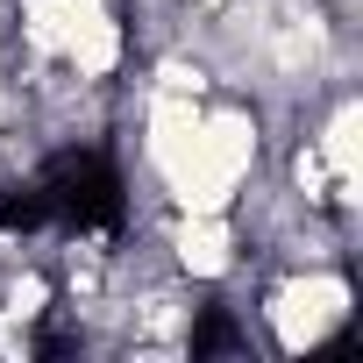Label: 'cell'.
<instances>
[{"label": "cell", "instance_id": "6da1fadb", "mask_svg": "<svg viewBox=\"0 0 363 363\" xmlns=\"http://www.w3.org/2000/svg\"><path fill=\"white\" fill-rule=\"evenodd\" d=\"M257 356H313L356 328V271L335 264H250L235 285Z\"/></svg>", "mask_w": 363, "mask_h": 363}, {"label": "cell", "instance_id": "7a4b0ae2", "mask_svg": "<svg viewBox=\"0 0 363 363\" xmlns=\"http://www.w3.org/2000/svg\"><path fill=\"white\" fill-rule=\"evenodd\" d=\"M150 235H157V257L171 278H186L193 292H228L242 271H250V242H242V221L228 207H193V214H150Z\"/></svg>", "mask_w": 363, "mask_h": 363}]
</instances>
